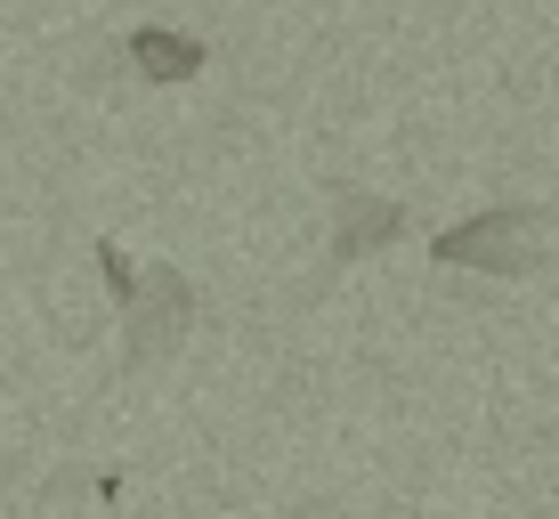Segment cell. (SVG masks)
I'll list each match as a JSON object with an SVG mask.
<instances>
[{"label":"cell","mask_w":559,"mask_h":519,"mask_svg":"<svg viewBox=\"0 0 559 519\" xmlns=\"http://www.w3.org/2000/svg\"><path fill=\"white\" fill-rule=\"evenodd\" d=\"M544 244H551V211H535V203H487V211H471V220L438 227L430 260L478 268V276H527V268H544Z\"/></svg>","instance_id":"cell-1"},{"label":"cell","mask_w":559,"mask_h":519,"mask_svg":"<svg viewBox=\"0 0 559 519\" xmlns=\"http://www.w3.org/2000/svg\"><path fill=\"white\" fill-rule=\"evenodd\" d=\"M195 317H203V300H195V284H187V268H170V260L139 268V300L122 309V357L130 365H163L187 333H195Z\"/></svg>","instance_id":"cell-2"},{"label":"cell","mask_w":559,"mask_h":519,"mask_svg":"<svg viewBox=\"0 0 559 519\" xmlns=\"http://www.w3.org/2000/svg\"><path fill=\"white\" fill-rule=\"evenodd\" d=\"M406 236V211L390 196H365V187H333V268L349 260H373L381 244Z\"/></svg>","instance_id":"cell-3"},{"label":"cell","mask_w":559,"mask_h":519,"mask_svg":"<svg viewBox=\"0 0 559 519\" xmlns=\"http://www.w3.org/2000/svg\"><path fill=\"white\" fill-rule=\"evenodd\" d=\"M130 66H139L146 82H195V73L211 66V49L195 42V33H170V25H139V33H130Z\"/></svg>","instance_id":"cell-4"},{"label":"cell","mask_w":559,"mask_h":519,"mask_svg":"<svg viewBox=\"0 0 559 519\" xmlns=\"http://www.w3.org/2000/svg\"><path fill=\"white\" fill-rule=\"evenodd\" d=\"M90 260H98V276H106V293H114V309H130V300H139V260H130L114 236L90 244Z\"/></svg>","instance_id":"cell-5"}]
</instances>
